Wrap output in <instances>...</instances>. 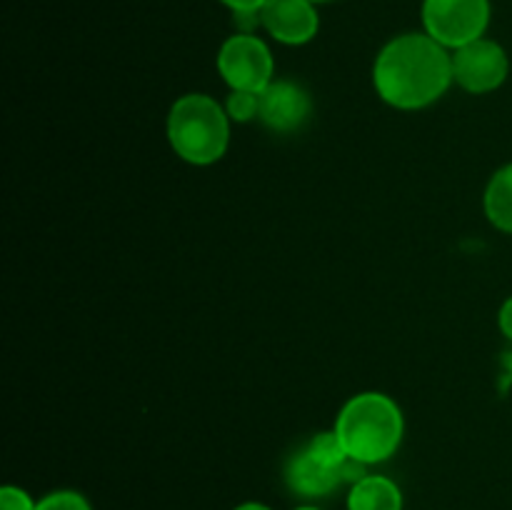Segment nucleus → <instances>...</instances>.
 Returning a JSON list of instances; mask_svg holds the SVG:
<instances>
[{
	"label": "nucleus",
	"mask_w": 512,
	"mask_h": 510,
	"mask_svg": "<svg viewBox=\"0 0 512 510\" xmlns=\"http://www.w3.org/2000/svg\"><path fill=\"white\" fill-rule=\"evenodd\" d=\"M453 85V55L428 33H403L380 48L373 63V88L398 110H423Z\"/></svg>",
	"instance_id": "1"
},
{
	"label": "nucleus",
	"mask_w": 512,
	"mask_h": 510,
	"mask_svg": "<svg viewBox=\"0 0 512 510\" xmlns=\"http://www.w3.org/2000/svg\"><path fill=\"white\" fill-rule=\"evenodd\" d=\"M333 433L338 435L345 453L358 463H385L403 443V410L385 393H358L340 408Z\"/></svg>",
	"instance_id": "2"
},
{
	"label": "nucleus",
	"mask_w": 512,
	"mask_h": 510,
	"mask_svg": "<svg viewBox=\"0 0 512 510\" xmlns=\"http://www.w3.org/2000/svg\"><path fill=\"white\" fill-rule=\"evenodd\" d=\"M168 143L190 165H213L228 153L230 118L213 95L188 93L173 103L165 123Z\"/></svg>",
	"instance_id": "3"
},
{
	"label": "nucleus",
	"mask_w": 512,
	"mask_h": 510,
	"mask_svg": "<svg viewBox=\"0 0 512 510\" xmlns=\"http://www.w3.org/2000/svg\"><path fill=\"white\" fill-rule=\"evenodd\" d=\"M365 465L350 458L333 430L305 440L285 463V485L298 498L315 500L335 493L340 485L360 480Z\"/></svg>",
	"instance_id": "4"
},
{
	"label": "nucleus",
	"mask_w": 512,
	"mask_h": 510,
	"mask_svg": "<svg viewBox=\"0 0 512 510\" xmlns=\"http://www.w3.org/2000/svg\"><path fill=\"white\" fill-rule=\"evenodd\" d=\"M423 28L443 48L458 50L485 38L490 0H423Z\"/></svg>",
	"instance_id": "5"
},
{
	"label": "nucleus",
	"mask_w": 512,
	"mask_h": 510,
	"mask_svg": "<svg viewBox=\"0 0 512 510\" xmlns=\"http://www.w3.org/2000/svg\"><path fill=\"white\" fill-rule=\"evenodd\" d=\"M218 73L230 90L263 93L275 80L273 53L253 33H235L220 45Z\"/></svg>",
	"instance_id": "6"
},
{
	"label": "nucleus",
	"mask_w": 512,
	"mask_h": 510,
	"mask_svg": "<svg viewBox=\"0 0 512 510\" xmlns=\"http://www.w3.org/2000/svg\"><path fill=\"white\" fill-rule=\"evenodd\" d=\"M453 55V83L470 95H485L498 90L508 80L510 60L500 43L490 38H478Z\"/></svg>",
	"instance_id": "7"
},
{
	"label": "nucleus",
	"mask_w": 512,
	"mask_h": 510,
	"mask_svg": "<svg viewBox=\"0 0 512 510\" xmlns=\"http://www.w3.org/2000/svg\"><path fill=\"white\" fill-rule=\"evenodd\" d=\"M310 113H313V100H310L308 90L295 80H273L260 93L258 120L273 133H295L308 123Z\"/></svg>",
	"instance_id": "8"
},
{
	"label": "nucleus",
	"mask_w": 512,
	"mask_h": 510,
	"mask_svg": "<svg viewBox=\"0 0 512 510\" xmlns=\"http://www.w3.org/2000/svg\"><path fill=\"white\" fill-rule=\"evenodd\" d=\"M260 25L283 45H305L318 35L320 15L310 0H268L260 10Z\"/></svg>",
	"instance_id": "9"
},
{
	"label": "nucleus",
	"mask_w": 512,
	"mask_h": 510,
	"mask_svg": "<svg viewBox=\"0 0 512 510\" xmlns=\"http://www.w3.org/2000/svg\"><path fill=\"white\" fill-rule=\"evenodd\" d=\"M348 510H403V493L385 475H363L350 485Z\"/></svg>",
	"instance_id": "10"
},
{
	"label": "nucleus",
	"mask_w": 512,
	"mask_h": 510,
	"mask_svg": "<svg viewBox=\"0 0 512 510\" xmlns=\"http://www.w3.org/2000/svg\"><path fill=\"white\" fill-rule=\"evenodd\" d=\"M483 208L493 228L512 235V163L495 170L483 195Z\"/></svg>",
	"instance_id": "11"
},
{
	"label": "nucleus",
	"mask_w": 512,
	"mask_h": 510,
	"mask_svg": "<svg viewBox=\"0 0 512 510\" xmlns=\"http://www.w3.org/2000/svg\"><path fill=\"white\" fill-rule=\"evenodd\" d=\"M225 113L235 123H250L260 115V93H248V90H230L225 100Z\"/></svg>",
	"instance_id": "12"
},
{
	"label": "nucleus",
	"mask_w": 512,
	"mask_h": 510,
	"mask_svg": "<svg viewBox=\"0 0 512 510\" xmlns=\"http://www.w3.org/2000/svg\"><path fill=\"white\" fill-rule=\"evenodd\" d=\"M35 510H93L85 495L75 493V490H55V493L45 495L38 500Z\"/></svg>",
	"instance_id": "13"
},
{
	"label": "nucleus",
	"mask_w": 512,
	"mask_h": 510,
	"mask_svg": "<svg viewBox=\"0 0 512 510\" xmlns=\"http://www.w3.org/2000/svg\"><path fill=\"white\" fill-rule=\"evenodd\" d=\"M35 500L18 485H5L0 490V510H35Z\"/></svg>",
	"instance_id": "14"
},
{
	"label": "nucleus",
	"mask_w": 512,
	"mask_h": 510,
	"mask_svg": "<svg viewBox=\"0 0 512 510\" xmlns=\"http://www.w3.org/2000/svg\"><path fill=\"white\" fill-rule=\"evenodd\" d=\"M220 3L233 10L235 18H245V15H260L268 0H220Z\"/></svg>",
	"instance_id": "15"
},
{
	"label": "nucleus",
	"mask_w": 512,
	"mask_h": 510,
	"mask_svg": "<svg viewBox=\"0 0 512 510\" xmlns=\"http://www.w3.org/2000/svg\"><path fill=\"white\" fill-rule=\"evenodd\" d=\"M498 325L503 330V335L508 340H512V295L500 305V313H498Z\"/></svg>",
	"instance_id": "16"
},
{
	"label": "nucleus",
	"mask_w": 512,
	"mask_h": 510,
	"mask_svg": "<svg viewBox=\"0 0 512 510\" xmlns=\"http://www.w3.org/2000/svg\"><path fill=\"white\" fill-rule=\"evenodd\" d=\"M235 510H270V508L263 503H243V505H238Z\"/></svg>",
	"instance_id": "17"
},
{
	"label": "nucleus",
	"mask_w": 512,
	"mask_h": 510,
	"mask_svg": "<svg viewBox=\"0 0 512 510\" xmlns=\"http://www.w3.org/2000/svg\"><path fill=\"white\" fill-rule=\"evenodd\" d=\"M295 510H320V508H313V505H300V508H295Z\"/></svg>",
	"instance_id": "18"
},
{
	"label": "nucleus",
	"mask_w": 512,
	"mask_h": 510,
	"mask_svg": "<svg viewBox=\"0 0 512 510\" xmlns=\"http://www.w3.org/2000/svg\"><path fill=\"white\" fill-rule=\"evenodd\" d=\"M310 3H315V5H323V3H333V0H310Z\"/></svg>",
	"instance_id": "19"
}]
</instances>
